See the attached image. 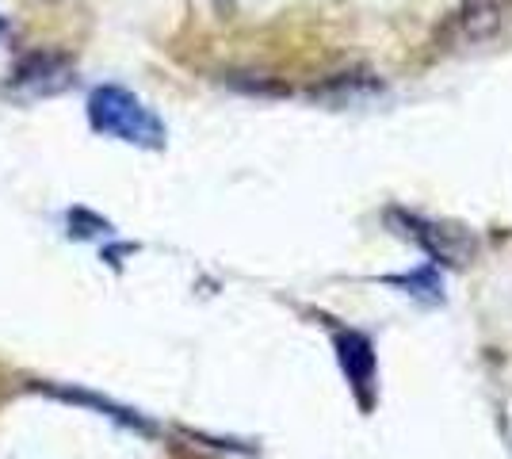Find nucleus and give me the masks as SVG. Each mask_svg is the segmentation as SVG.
<instances>
[{
    "label": "nucleus",
    "mask_w": 512,
    "mask_h": 459,
    "mask_svg": "<svg viewBox=\"0 0 512 459\" xmlns=\"http://www.w3.org/2000/svg\"><path fill=\"white\" fill-rule=\"evenodd\" d=\"M69 85H73V69H69V62H65L62 54H31L12 73V92L27 96V100L62 92Z\"/></svg>",
    "instance_id": "nucleus-2"
},
{
    "label": "nucleus",
    "mask_w": 512,
    "mask_h": 459,
    "mask_svg": "<svg viewBox=\"0 0 512 459\" xmlns=\"http://www.w3.org/2000/svg\"><path fill=\"white\" fill-rule=\"evenodd\" d=\"M211 4H230V0H211Z\"/></svg>",
    "instance_id": "nucleus-4"
},
{
    "label": "nucleus",
    "mask_w": 512,
    "mask_h": 459,
    "mask_svg": "<svg viewBox=\"0 0 512 459\" xmlns=\"http://www.w3.org/2000/svg\"><path fill=\"white\" fill-rule=\"evenodd\" d=\"M88 123L92 131L115 138V142H130L142 150H157L165 146V123L153 115L130 88L100 85L88 96Z\"/></svg>",
    "instance_id": "nucleus-1"
},
{
    "label": "nucleus",
    "mask_w": 512,
    "mask_h": 459,
    "mask_svg": "<svg viewBox=\"0 0 512 459\" xmlns=\"http://www.w3.org/2000/svg\"><path fill=\"white\" fill-rule=\"evenodd\" d=\"M0 39H4V23H0Z\"/></svg>",
    "instance_id": "nucleus-5"
},
{
    "label": "nucleus",
    "mask_w": 512,
    "mask_h": 459,
    "mask_svg": "<svg viewBox=\"0 0 512 459\" xmlns=\"http://www.w3.org/2000/svg\"><path fill=\"white\" fill-rule=\"evenodd\" d=\"M337 352H341V364L352 387L360 391V402L367 406L371 402V383H375V352H371V341L363 333H341L337 337Z\"/></svg>",
    "instance_id": "nucleus-3"
}]
</instances>
